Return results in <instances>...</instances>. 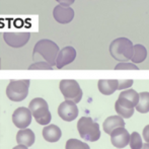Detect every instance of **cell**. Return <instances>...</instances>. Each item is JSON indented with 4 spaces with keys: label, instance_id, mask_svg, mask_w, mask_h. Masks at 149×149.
I'll return each mask as SVG.
<instances>
[{
    "label": "cell",
    "instance_id": "1",
    "mask_svg": "<svg viewBox=\"0 0 149 149\" xmlns=\"http://www.w3.org/2000/svg\"><path fill=\"white\" fill-rule=\"evenodd\" d=\"M133 43L127 38H118L110 45V53L115 60L126 62L133 56Z\"/></svg>",
    "mask_w": 149,
    "mask_h": 149
},
{
    "label": "cell",
    "instance_id": "2",
    "mask_svg": "<svg viewBox=\"0 0 149 149\" xmlns=\"http://www.w3.org/2000/svg\"><path fill=\"white\" fill-rule=\"evenodd\" d=\"M59 51V47L55 42L48 39H43L36 44L33 51V57H36V55L39 54L46 60V62H48L53 67L56 65V58Z\"/></svg>",
    "mask_w": 149,
    "mask_h": 149
},
{
    "label": "cell",
    "instance_id": "3",
    "mask_svg": "<svg viewBox=\"0 0 149 149\" xmlns=\"http://www.w3.org/2000/svg\"><path fill=\"white\" fill-rule=\"evenodd\" d=\"M77 130L83 140L95 142L100 138V130L97 123L89 117H82L77 123Z\"/></svg>",
    "mask_w": 149,
    "mask_h": 149
},
{
    "label": "cell",
    "instance_id": "4",
    "mask_svg": "<svg viewBox=\"0 0 149 149\" xmlns=\"http://www.w3.org/2000/svg\"><path fill=\"white\" fill-rule=\"evenodd\" d=\"M29 109L31 112L36 121L40 125H48L52 120V115L50 113L48 102L42 97H36L31 100L29 104Z\"/></svg>",
    "mask_w": 149,
    "mask_h": 149
},
{
    "label": "cell",
    "instance_id": "5",
    "mask_svg": "<svg viewBox=\"0 0 149 149\" xmlns=\"http://www.w3.org/2000/svg\"><path fill=\"white\" fill-rule=\"evenodd\" d=\"M29 79H22V80H10L9 84L6 87V95L12 102H22L26 100L29 94L30 88Z\"/></svg>",
    "mask_w": 149,
    "mask_h": 149
},
{
    "label": "cell",
    "instance_id": "6",
    "mask_svg": "<svg viewBox=\"0 0 149 149\" xmlns=\"http://www.w3.org/2000/svg\"><path fill=\"white\" fill-rule=\"evenodd\" d=\"M60 91L66 100H72L78 104L81 100L83 92L77 81L73 79H63L60 81Z\"/></svg>",
    "mask_w": 149,
    "mask_h": 149
},
{
    "label": "cell",
    "instance_id": "7",
    "mask_svg": "<svg viewBox=\"0 0 149 149\" xmlns=\"http://www.w3.org/2000/svg\"><path fill=\"white\" fill-rule=\"evenodd\" d=\"M33 115L30 109L19 107L17 108L12 114V122L18 128V129H26L31 123Z\"/></svg>",
    "mask_w": 149,
    "mask_h": 149
},
{
    "label": "cell",
    "instance_id": "8",
    "mask_svg": "<svg viewBox=\"0 0 149 149\" xmlns=\"http://www.w3.org/2000/svg\"><path fill=\"white\" fill-rule=\"evenodd\" d=\"M58 115L66 122H72L78 116V108L72 100H65L61 102L58 108Z\"/></svg>",
    "mask_w": 149,
    "mask_h": 149
},
{
    "label": "cell",
    "instance_id": "9",
    "mask_svg": "<svg viewBox=\"0 0 149 149\" xmlns=\"http://www.w3.org/2000/svg\"><path fill=\"white\" fill-rule=\"evenodd\" d=\"M31 33H4L3 39L8 46L12 48H20L24 47L28 42L30 41Z\"/></svg>",
    "mask_w": 149,
    "mask_h": 149
},
{
    "label": "cell",
    "instance_id": "10",
    "mask_svg": "<svg viewBox=\"0 0 149 149\" xmlns=\"http://www.w3.org/2000/svg\"><path fill=\"white\" fill-rule=\"evenodd\" d=\"M110 135H111L112 144L116 148H118V149L125 148L126 146L129 144L130 133L125 129V127L116 128Z\"/></svg>",
    "mask_w": 149,
    "mask_h": 149
},
{
    "label": "cell",
    "instance_id": "11",
    "mask_svg": "<svg viewBox=\"0 0 149 149\" xmlns=\"http://www.w3.org/2000/svg\"><path fill=\"white\" fill-rule=\"evenodd\" d=\"M76 58V50L71 46L64 47L62 50H60L59 53L56 58V66L58 69L63 68L66 65L72 63Z\"/></svg>",
    "mask_w": 149,
    "mask_h": 149
},
{
    "label": "cell",
    "instance_id": "12",
    "mask_svg": "<svg viewBox=\"0 0 149 149\" xmlns=\"http://www.w3.org/2000/svg\"><path fill=\"white\" fill-rule=\"evenodd\" d=\"M53 16L56 22L59 24H66L72 22L74 18V10L70 6H63V5H57L53 10Z\"/></svg>",
    "mask_w": 149,
    "mask_h": 149
},
{
    "label": "cell",
    "instance_id": "13",
    "mask_svg": "<svg viewBox=\"0 0 149 149\" xmlns=\"http://www.w3.org/2000/svg\"><path fill=\"white\" fill-rule=\"evenodd\" d=\"M115 109L120 117H122L123 119H129L133 116L135 106L130 100L123 97H119L115 104Z\"/></svg>",
    "mask_w": 149,
    "mask_h": 149
},
{
    "label": "cell",
    "instance_id": "14",
    "mask_svg": "<svg viewBox=\"0 0 149 149\" xmlns=\"http://www.w3.org/2000/svg\"><path fill=\"white\" fill-rule=\"evenodd\" d=\"M119 80L117 79H100L97 82V87L100 93L104 95H111L118 90Z\"/></svg>",
    "mask_w": 149,
    "mask_h": 149
},
{
    "label": "cell",
    "instance_id": "15",
    "mask_svg": "<svg viewBox=\"0 0 149 149\" xmlns=\"http://www.w3.org/2000/svg\"><path fill=\"white\" fill-rule=\"evenodd\" d=\"M36 136L35 133L31 129H20L16 135V142L19 145H24L26 147H31L35 143Z\"/></svg>",
    "mask_w": 149,
    "mask_h": 149
},
{
    "label": "cell",
    "instance_id": "16",
    "mask_svg": "<svg viewBox=\"0 0 149 149\" xmlns=\"http://www.w3.org/2000/svg\"><path fill=\"white\" fill-rule=\"evenodd\" d=\"M62 136L61 129L56 125H47L43 129V137L48 142H57Z\"/></svg>",
    "mask_w": 149,
    "mask_h": 149
},
{
    "label": "cell",
    "instance_id": "17",
    "mask_svg": "<svg viewBox=\"0 0 149 149\" xmlns=\"http://www.w3.org/2000/svg\"><path fill=\"white\" fill-rule=\"evenodd\" d=\"M119 127H125L124 119L120 116L109 117V118H107L106 121L104 122V125H102L104 131L106 132L107 134H109V135H110L116 128H119Z\"/></svg>",
    "mask_w": 149,
    "mask_h": 149
},
{
    "label": "cell",
    "instance_id": "18",
    "mask_svg": "<svg viewBox=\"0 0 149 149\" xmlns=\"http://www.w3.org/2000/svg\"><path fill=\"white\" fill-rule=\"evenodd\" d=\"M147 57V50L143 45H134L133 47V56L131 58V61L134 63H142Z\"/></svg>",
    "mask_w": 149,
    "mask_h": 149
},
{
    "label": "cell",
    "instance_id": "19",
    "mask_svg": "<svg viewBox=\"0 0 149 149\" xmlns=\"http://www.w3.org/2000/svg\"><path fill=\"white\" fill-rule=\"evenodd\" d=\"M135 109L141 114H146L149 112V92H140L139 100Z\"/></svg>",
    "mask_w": 149,
    "mask_h": 149
},
{
    "label": "cell",
    "instance_id": "20",
    "mask_svg": "<svg viewBox=\"0 0 149 149\" xmlns=\"http://www.w3.org/2000/svg\"><path fill=\"white\" fill-rule=\"evenodd\" d=\"M119 97H123V98H126V100H130L134 106L136 107L137 104L138 100H139V93H138L136 90L134 89H126V90H123V91L120 93Z\"/></svg>",
    "mask_w": 149,
    "mask_h": 149
},
{
    "label": "cell",
    "instance_id": "21",
    "mask_svg": "<svg viewBox=\"0 0 149 149\" xmlns=\"http://www.w3.org/2000/svg\"><path fill=\"white\" fill-rule=\"evenodd\" d=\"M65 149H90L86 143L77 139H69L66 142Z\"/></svg>",
    "mask_w": 149,
    "mask_h": 149
},
{
    "label": "cell",
    "instance_id": "22",
    "mask_svg": "<svg viewBox=\"0 0 149 149\" xmlns=\"http://www.w3.org/2000/svg\"><path fill=\"white\" fill-rule=\"evenodd\" d=\"M130 147L131 149H140L143 145V142H142V138L139 135V133L137 132H133V133L130 135Z\"/></svg>",
    "mask_w": 149,
    "mask_h": 149
},
{
    "label": "cell",
    "instance_id": "23",
    "mask_svg": "<svg viewBox=\"0 0 149 149\" xmlns=\"http://www.w3.org/2000/svg\"><path fill=\"white\" fill-rule=\"evenodd\" d=\"M53 67L48 62H36L29 67V70H52Z\"/></svg>",
    "mask_w": 149,
    "mask_h": 149
},
{
    "label": "cell",
    "instance_id": "24",
    "mask_svg": "<svg viewBox=\"0 0 149 149\" xmlns=\"http://www.w3.org/2000/svg\"><path fill=\"white\" fill-rule=\"evenodd\" d=\"M116 70H138V67L135 64L127 62H121L115 67Z\"/></svg>",
    "mask_w": 149,
    "mask_h": 149
},
{
    "label": "cell",
    "instance_id": "25",
    "mask_svg": "<svg viewBox=\"0 0 149 149\" xmlns=\"http://www.w3.org/2000/svg\"><path fill=\"white\" fill-rule=\"evenodd\" d=\"M133 85V80L132 79H125V80H119L118 90L128 89Z\"/></svg>",
    "mask_w": 149,
    "mask_h": 149
},
{
    "label": "cell",
    "instance_id": "26",
    "mask_svg": "<svg viewBox=\"0 0 149 149\" xmlns=\"http://www.w3.org/2000/svg\"><path fill=\"white\" fill-rule=\"evenodd\" d=\"M57 2H59L60 5H63V6H70L74 3L75 0H56Z\"/></svg>",
    "mask_w": 149,
    "mask_h": 149
},
{
    "label": "cell",
    "instance_id": "27",
    "mask_svg": "<svg viewBox=\"0 0 149 149\" xmlns=\"http://www.w3.org/2000/svg\"><path fill=\"white\" fill-rule=\"evenodd\" d=\"M143 138L147 143H149V125L145 126L143 129Z\"/></svg>",
    "mask_w": 149,
    "mask_h": 149
},
{
    "label": "cell",
    "instance_id": "28",
    "mask_svg": "<svg viewBox=\"0 0 149 149\" xmlns=\"http://www.w3.org/2000/svg\"><path fill=\"white\" fill-rule=\"evenodd\" d=\"M12 149H29V148L24 145H19V144H18L17 146H15V147H13Z\"/></svg>",
    "mask_w": 149,
    "mask_h": 149
},
{
    "label": "cell",
    "instance_id": "29",
    "mask_svg": "<svg viewBox=\"0 0 149 149\" xmlns=\"http://www.w3.org/2000/svg\"><path fill=\"white\" fill-rule=\"evenodd\" d=\"M140 149H149V143H147V142H146V143H144Z\"/></svg>",
    "mask_w": 149,
    "mask_h": 149
},
{
    "label": "cell",
    "instance_id": "30",
    "mask_svg": "<svg viewBox=\"0 0 149 149\" xmlns=\"http://www.w3.org/2000/svg\"><path fill=\"white\" fill-rule=\"evenodd\" d=\"M0 62H1V59H0Z\"/></svg>",
    "mask_w": 149,
    "mask_h": 149
}]
</instances>
